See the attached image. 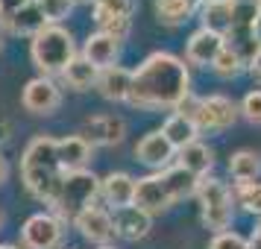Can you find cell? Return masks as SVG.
Here are the masks:
<instances>
[{"mask_svg":"<svg viewBox=\"0 0 261 249\" xmlns=\"http://www.w3.org/2000/svg\"><path fill=\"white\" fill-rule=\"evenodd\" d=\"M191 94V73L185 59L173 53L155 50L132 71V94L129 106L135 108H176Z\"/></svg>","mask_w":261,"mask_h":249,"instance_id":"6da1fadb","label":"cell"},{"mask_svg":"<svg viewBox=\"0 0 261 249\" xmlns=\"http://www.w3.org/2000/svg\"><path fill=\"white\" fill-rule=\"evenodd\" d=\"M21 179L24 188L41 200L44 205H53L59 197V188L65 182V170L59 161V150H56V138L50 135H36L27 144L24 155H21Z\"/></svg>","mask_w":261,"mask_h":249,"instance_id":"7a4b0ae2","label":"cell"},{"mask_svg":"<svg viewBox=\"0 0 261 249\" xmlns=\"http://www.w3.org/2000/svg\"><path fill=\"white\" fill-rule=\"evenodd\" d=\"M30 56H33V65L44 76H53L71 65V59L76 56V47H73V36L59 24H47L30 44Z\"/></svg>","mask_w":261,"mask_h":249,"instance_id":"3957f363","label":"cell"},{"mask_svg":"<svg viewBox=\"0 0 261 249\" xmlns=\"http://www.w3.org/2000/svg\"><path fill=\"white\" fill-rule=\"evenodd\" d=\"M97 197H100V179L91 170H73V173H65L59 197H56V202L50 208H53V214L62 223H73L85 208L94 205Z\"/></svg>","mask_w":261,"mask_h":249,"instance_id":"277c9868","label":"cell"},{"mask_svg":"<svg viewBox=\"0 0 261 249\" xmlns=\"http://www.w3.org/2000/svg\"><path fill=\"white\" fill-rule=\"evenodd\" d=\"M197 200H200V214H202V226L212 229L214 235L229 232L232 223V188H226L220 179L202 176L200 188H197Z\"/></svg>","mask_w":261,"mask_h":249,"instance_id":"5b68a950","label":"cell"},{"mask_svg":"<svg viewBox=\"0 0 261 249\" xmlns=\"http://www.w3.org/2000/svg\"><path fill=\"white\" fill-rule=\"evenodd\" d=\"M238 118H241V106H235V103L223 94H208V97H200L194 123H197L200 132H223V129H229Z\"/></svg>","mask_w":261,"mask_h":249,"instance_id":"8992f818","label":"cell"},{"mask_svg":"<svg viewBox=\"0 0 261 249\" xmlns=\"http://www.w3.org/2000/svg\"><path fill=\"white\" fill-rule=\"evenodd\" d=\"M65 235V223L56 214H33L24 226H21V246L24 249H56Z\"/></svg>","mask_w":261,"mask_h":249,"instance_id":"52a82bcc","label":"cell"},{"mask_svg":"<svg viewBox=\"0 0 261 249\" xmlns=\"http://www.w3.org/2000/svg\"><path fill=\"white\" fill-rule=\"evenodd\" d=\"M21 103H24V108L33 112V115H53L62 103V91L50 76H36V79H30V82L24 85Z\"/></svg>","mask_w":261,"mask_h":249,"instance_id":"ba28073f","label":"cell"},{"mask_svg":"<svg viewBox=\"0 0 261 249\" xmlns=\"http://www.w3.org/2000/svg\"><path fill=\"white\" fill-rule=\"evenodd\" d=\"M80 135L91 147H115L126 138V120L118 118V115H94V118L85 120Z\"/></svg>","mask_w":261,"mask_h":249,"instance_id":"9c48e42d","label":"cell"},{"mask_svg":"<svg viewBox=\"0 0 261 249\" xmlns=\"http://www.w3.org/2000/svg\"><path fill=\"white\" fill-rule=\"evenodd\" d=\"M223 47H226V38L220 36V33L200 26V30L188 38V44H185V62H188V65H197V68H212L214 59L220 56Z\"/></svg>","mask_w":261,"mask_h":249,"instance_id":"30bf717a","label":"cell"},{"mask_svg":"<svg viewBox=\"0 0 261 249\" xmlns=\"http://www.w3.org/2000/svg\"><path fill=\"white\" fill-rule=\"evenodd\" d=\"M135 205L144 208L147 214H159V211H167L173 200H170V190H167L162 173H150L135 182Z\"/></svg>","mask_w":261,"mask_h":249,"instance_id":"8fae6325","label":"cell"},{"mask_svg":"<svg viewBox=\"0 0 261 249\" xmlns=\"http://www.w3.org/2000/svg\"><path fill=\"white\" fill-rule=\"evenodd\" d=\"M73 226L80 229V235L85 240H91V243H100V246H106L109 240L115 237V220H112V214L106 208H100V205H91V208H85Z\"/></svg>","mask_w":261,"mask_h":249,"instance_id":"7c38bea8","label":"cell"},{"mask_svg":"<svg viewBox=\"0 0 261 249\" xmlns=\"http://www.w3.org/2000/svg\"><path fill=\"white\" fill-rule=\"evenodd\" d=\"M226 47L244 62V68L249 71V65L255 62V56L261 53V30L252 24H232L226 33Z\"/></svg>","mask_w":261,"mask_h":249,"instance_id":"4fadbf2b","label":"cell"},{"mask_svg":"<svg viewBox=\"0 0 261 249\" xmlns=\"http://www.w3.org/2000/svg\"><path fill=\"white\" fill-rule=\"evenodd\" d=\"M112 220H115V235L123 237V240H144L153 229V214H147L138 205L118 208L112 214Z\"/></svg>","mask_w":261,"mask_h":249,"instance_id":"5bb4252c","label":"cell"},{"mask_svg":"<svg viewBox=\"0 0 261 249\" xmlns=\"http://www.w3.org/2000/svg\"><path fill=\"white\" fill-rule=\"evenodd\" d=\"M135 155H138V161H144V164L153 167V170H162V167L167 170V164H170V158L176 155V150H173V144L165 138V132L153 129L138 141Z\"/></svg>","mask_w":261,"mask_h":249,"instance_id":"9a60e30c","label":"cell"},{"mask_svg":"<svg viewBox=\"0 0 261 249\" xmlns=\"http://www.w3.org/2000/svg\"><path fill=\"white\" fill-rule=\"evenodd\" d=\"M83 56L94 68H112V65H118V56H120V41L115 36H109L106 30H97L91 36L85 38V47H83Z\"/></svg>","mask_w":261,"mask_h":249,"instance_id":"2e32d148","label":"cell"},{"mask_svg":"<svg viewBox=\"0 0 261 249\" xmlns=\"http://www.w3.org/2000/svg\"><path fill=\"white\" fill-rule=\"evenodd\" d=\"M135 182L129 173H109L106 179H100V197L118 211V208H126V205H135Z\"/></svg>","mask_w":261,"mask_h":249,"instance_id":"e0dca14e","label":"cell"},{"mask_svg":"<svg viewBox=\"0 0 261 249\" xmlns=\"http://www.w3.org/2000/svg\"><path fill=\"white\" fill-rule=\"evenodd\" d=\"M97 91L106 97V100H112V103H129L132 71L120 68V65L103 68V71H100V79H97Z\"/></svg>","mask_w":261,"mask_h":249,"instance_id":"ac0fdd59","label":"cell"},{"mask_svg":"<svg viewBox=\"0 0 261 249\" xmlns=\"http://www.w3.org/2000/svg\"><path fill=\"white\" fill-rule=\"evenodd\" d=\"M56 150H59V161L65 173H73V170H85V164L91 161V144L85 141L83 135H65L56 141Z\"/></svg>","mask_w":261,"mask_h":249,"instance_id":"d6986e66","label":"cell"},{"mask_svg":"<svg viewBox=\"0 0 261 249\" xmlns=\"http://www.w3.org/2000/svg\"><path fill=\"white\" fill-rule=\"evenodd\" d=\"M62 79H65V82H68V88H73V91H88L91 85L97 88L100 68H94V65L83 56V53H76V56L71 59V65L62 71Z\"/></svg>","mask_w":261,"mask_h":249,"instance_id":"ffe728a7","label":"cell"},{"mask_svg":"<svg viewBox=\"0 0 261 249\" xmlns=\"http://www.w3.org/2000/svg\"><path fill=\"white\" fill-rule=\"evenodd\" d=\"M162 179H165L167 190H170V200L179 202V200H188V197H197V188H200V176H194L191 170H185V167H167L165 173H162Z\"/></svg>","mask_w":261,"mask_h":249,"instance_id":"44dd1931","label":"cell"},{"mask_svg":"<svg viewBox=\"0 0 261 249\" xmlns=\"http://www.w3.org/2000/svg\"><path fill=\"white\" fill-rule=\"evenodd\" d=\"M162 132H165V138L170 144H173V150H185L188 144H194L197 141V135H200V129H197V123L191 118H185V115H170V118L162 123Z\"/></svg>","mask_w":261,"mask_h":249,"instance_id":"7402d4cb","label":"cell"},{"mask_svg":"<svg viewBox=\"0 0 261 249\" xmlns=\"http://www.w3.org/2000/svg\"><path fill=\"white\" fill-rule=\"evenodd\" d=\"M176 158H179V167L191 170L194 176H200V179L208 176V170H212V164H214V153L202 141L188 144L185 150H179L176 153Z\"/></svg>","mask_w":261,"mask_h":249,"instance_id":"603a6c76","label":"cell"},{"mask_svg":"<svg viewBox=\"0 0 261 249\" xmlns=\"http://www.w3.org/2000/svg\"><path fill=\"white\" fill-rule=\"evenodd\" d=\"M47 26V18H44V12H41V6H38L36 0H30L21 12L12 18V24H9V30H12L15 36H30L36 38L41 30Z\"/></svg>","mask_w":261,"mask_h":249,"instance_id":"cb8c5ba5","label":"cell"},{"mask_svg":"<svg viewBox=\"0 0 261 249\" xmlns=\"http://www.w3.org/2000/svg\"><path fill=\"white\" fill-rule=\"evenodd\" d=\"M229 176L235 182H258L261 176V155L255 150H238L229 158Z\"/></svg>","mask_w":261,"mask_h":249,"instance_id":"d4e9b609","label":"cell"},{"mask_svg":"<svg viewBox=\"0 0 261 249\" xmlns=\"http://www.w3.org/2000/svg\"><path fill=\"white\" fill-rule=\"evenodd\" d=\"M194 12H197V0H155V15L167 26L185 24Z\"/></svg>","mask_w":261,"mask_h":249,"instance_id":"484cf974","label":"cell"},{"mask_svg":"<svg viewBox=\"0 0 261 249\" xmlns=\"http://www.w3.org/2000/svg\"><path fill=\"white\" fill-rule=\"evenodd\" d=\"M200 21L205 30H214L226 36L229 26H232V3H205L200 9Z\"/></svg>","mask_w":261,"mask_h":249,"instance_id":"4316f807","label":"cell"},{"mask_svg":"<svg viewBox=\"0 0 261 249\" xmlns=\"http://www.w3.org/2000/svg\"><path fill=\"white\" fill-rule=\"evenodd\" d=\"M91 12H94V21L100 26L112 24L118 18H129L132 15V0H94L91 3Z\"/></svg>","mask_w":261,"mask_h":249,"instance_id":"83f0119b","label":"cell"},{"mask_svg":"<svg viewBox=\"0 0 261 249\" xmlns=\"http://www.w3.org/2000/svg\"><path fill=\"white\" fill-rule=\"evenodd\" d=\"M232 200L244 211L261 217V182H235L232 185Z\"/></svg>","mask_w":261,"mask_h":249,"instance_id":"f1b7e54d","label":"cell"},{"mask_svg":"<svg viewBox=\"0 0 261 249\" xmlns=\"http://www.w3.org/2000/svg\"><path fill=\"white\" fill-rule=\"evenodd\" d=\"M212 71L217 73V76H226V79H229V76H238V73H241V71H247V68H244V62L238 59V56L232 53V50L223 47V50H220V56L214 59Z\"/></svg>","mask_w":261,"mask_h":249,"instance_id":"f546056e","label":"cell"},{"mask_svg":"<svg viewBox=\"0 0 261 249\" xmlns=\"http://www.w3.org/2000/svg\"><path fill=\"white\" fill-rule=\"evenodd\" d=\"M41 6V12L47 18V24H59L62 18H68L73 9V0H36Z\"/></svg>","mask_w":261,"mask_h":249,"instance_id":"4dcf8cb0","label":"cell"},{"mask_svg":"<svg viewBox=\"0 0 261 249\" xmlns=\"http://www.w3.org/2000/svg\"><path fill=\"white\" fill-rule=\"evenodd\" d=\"M241 115H244L249 123H261V88L249 91V94L241 100Z\"/></svg>","mask_w":261,"mask_h":249,"instance_id":"1f68e13d","label":"cell"},{"mask_svg":"<svg viewBox=\"0 0 261 249\" xmlns=\"http://www.w3.org/2000/svg\"><path fill=\"white\" fill-rule=\"evenodd\" d=\"M208 249H247V240L238 232H220V235L212 237Z\"/></svg>","mask_w":261,"mask_h":249,"instance_id":"d6a6232c","label":"cell"},{"mask_svg":"<svg viewBox=\"0 0 261 249\" xmlns=\"http://www.w3.org/2000/svg\"><path fill=\"white\" fill-rule=\"evenodd\" d=\"M27 3H30V0H0V24L9 30L12 18H15L18 12H21V9H24Z\"/></svg>","mask_w":261,"mask_h":249,"instance_id":"836d02e7","label":"cell"},{"mask_svg":"<svg viewBox=\"0 0 261 249\" xmlns=\"http://www.w3.org/2000/svg\"><path fill=\"white\" fill-rule=\"evenodd\" d=\"M100 30H106L109 36H115L118 41H123V38L129 36V18H118V21H112V24L100 26Z\"/></svg>","mask_w":261,"mask_h":249,"instance_id":"e575fe53","label":"cell"},{"mask_svg":"<svg viewBox=\"0 0 261 249\" xmlns=\"http://www.w3.org/2000/svg\"><path fill=\"white\" fill-rule=\"evenodd\" d=\"M247 249H261V217H258V226H255L252 237L247 240Z\"/></svg>","mask_w":261,"mask_h":249,"instance_id":"d590c367","label":"cell"},{"mask_svg":"<svg viewBox=\"0 0 261 249\" xmlns=\"http://www.w3.org/2000/svg\"><path fill=\"white\" fill-rule=\"evenodd\" d=\"M249 73H252V76H255V79H258V82H261V53H258V56H255V62L249 65Z\"/></svg>","mask_w":261,"mask_h":249,"instance_id":"8d00e7d4","label":"cell"},{"mask_svg":"<svg viewBox=\"0 0 261 249\" xmlns=\"http://www.w3.org/2000/svg\"><path fill=\"white\" fill-rule=\"evenodd\" d=\"M6 179H9V161H6V158L0 155V185H3Z\"/></svg>","mask_w":261,"mask_h":249,"instance_id":"74e56055","label":"cell"},{"mask_svg":"<svg viewBox=\"0 0 261 249\" xmlns=\"http://www.w3.org/2000/svg\"><path fill=\"white\" fill-rule=\"evenodd\" d=\"M202 6H205V3H232V0H200Z\"/></svg>","mask_w":261,"mask_h":249,"instance_id":"f35d334b","label":"cell"},{"mask_svg":"<svg viewBox=\"0 0 261 249\" xmlns=\"http://www.w3.org/2000/svg\"><path fill=\"white\" fill-rule=\"evenodd\" d=\"M0 249H18V246H12V243H0Z\"/></svg>","mask_w":261,"mask_h":249,"instance_id":"ab89813d","label":"cell"},{"mask_svg":"<svg viewBox=\"0 0 261 249\" xmlns=\"http://www.w3.org/2000/svg\"><path fill=\"white\" fill-rule=\"evenodd\" d=\"M100 249H115V246H109V243H106V246H100Z\"/></svg>","mask_w":261,"mask_h":249,"instance_id":"60d3db41","label":"cell"},{"mask_svg":"<svg viewBox=\"0 0 261 249\" xmlns=\"http://www.w3.org/2000/svg\"><path fill=\"white\" fill-rule=\"evenodd\" d=\"M258 12H261V0H258Z\"/></svg>","mask_w":261,"mask_h":249,"instance_id":"b9f144b4","label":"cell"},{"mask_svg":"<svg viewBox=\"0 0 261 249\" xmlns=\"http://www.w3.org/2000/svg\"><path fill=\"white\" fill-rule=\"evenodd\" d=\"M85 3H94V0H85Z\"/></svg>","mask_w":261,"mask_h":249,"instance_id":"7bdbcfd3","label":"cell"}]
</instances>
